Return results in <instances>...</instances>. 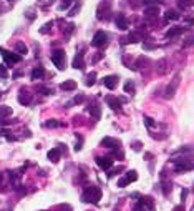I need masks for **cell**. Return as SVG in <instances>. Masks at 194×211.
Here are the masks:
<instances>
[{"mask_svg":"<svg viewBox=\"0 0 194 211\" xmlns=\"http://www.w3.org/2000/svg\"><path fill=\"white\" fill-rule=\"evenodd\" d=\"M81 199L85 203H98L101 199V190L98 186H88L85 193L81 194Z\"/></svg>","mask_w":194,"mask_h":211,"instance_id":"1","label":"cell"},{"mask_svg":"<svg viewBox=\"0 0 194 211\" xmlns=\"http://www.w3.org/2000/svg\"><path fill=\"white\" fill-rule=\"evenodd\" d=\"M51 62L55 63V67L58 68V70H63L65 67H67V53H65L63 50H53L51 52Z\"/></svg>","mask_w":194,"mask_h":211,"instance_id":"2","label":"cell"},{"mask_svg":"<svg viewBox=\"0 0 194 211\" xmlns=\"http://www.w3.org/2000/svg\"><path fill=\"white\" fill-rule=\"evenodd\" d=\"M179 83H181V75L177 73V75L174 76L173 80H171V83L166 87L164 97H166V98H173V97H174V93H176V90H177V87H179Z\"/></svg>","mask_w":194,"mask_h":211,"instance_id":"3","label":"cell"},{"mask_svg":"<svg viewBox=\"0 0 194 211\" xmlns=\"http://www.w3.org/2000/svg\"><path fill=\"white\" fill-rule=\"evenodd\" d=\"M106 43H108V35L105 33V32H96L95 33V37H93V45L95 47H105Z\"/></svg>","mask_w":194,"mask_h":211,"instance_id":"4","label":"cell"},{"mask_svg":"<svg viewBox=\"0 0 194 211\" xmlns=\"http://www.w3.org/2000/svg\"><path fill=\"white\" fill-rule=\"evenodd\" d=\"M0 52H2L5 62H7L9 65H13V63H18V62H20V55H15V53H12V52H7L5 48H2Z\"/></svg>","mask_w":194,"mask_h":211,"instance_id":"5","label":"cell"},{"mask_svg":"<svg viewBox=\"0 0 194 211\" xmlns=\"http://www.w3.org/2000/svg\"><path fill=\"white\" fill-rule=\"evenodd\" d=\"M136 180H138V173H136V171H128L126 176L121 178V180L118 181V186H121V188H123V186L130 185L131 181H136Z\"/></svg>","mask_w":194,"mask_h":211,"instance_id":"6","label":"cell"},{"mask_svg":"<svg viewBox=\"0 0 194 211\" xmlns=\"http://www.w3.org/2000/svg\"><path fill=\"white\" fill-rule=\"evenodd\" d=\"M96 163L101 170H108V168H111V165H113V160L108 158V156H96Z\"/></svg>","mask_w":194,"mask_h":211,"instance_id":"7","label":"cell"},{"mask_svg":"<svg viewBox=\"0 0 194 211\" xmlns=\"http://www.w3.org/2000/svg\"><path fill=\"white\" fill-rule=\"evenodd\" d=\"M101 146H106V148H119L121 143H119V140L116 138H110V136H105L101 140Z\"/></svg>","mask_w":194,"mask_h":211,"instance_id":"8","label":"cell"},{"mask_svg":"<svg viewBox=\"0 0 194 211\" xmlns=\"http://www.w3.org/2000/svg\"><path fill=\"white\" fill-rule=\"evenodd\" d=\"M103 83H105V87H106V88L114 90V88H116V85H118V76H116V75L105 76V80H103Z\"/></svg>","mask_w":194,"mask_h":211,"instance_id":"9","label":"cell"},{"mask_svg":"<svg viewBox=\"0 0 194 211\" xmlns=\"http://www.w3.org/2000/svg\"><path fill=\"white\" fill-rule=\"evenodd\" d=\"M114 23H116V27H118L119 30H126L128 28V18L123 15V13H118L116 15V18H114Z\"/></svg>","mask_w":194,"mask_h":211,"instance_id":"10","label":"cell"},{"mask_svg":"<svg viewBox=\"0 0 194 211\" xmlns=\"http://www.w3.org/2000/svg\"><path fill=\"white\" fill-rule=\"evenodd\" d=\"M105 101L108 103L110 108H113V110H119V106H121V101H119L116 97H113V95H108V97L105 98Z\"/></svg>","mask_w":194,"mask_h":211,"instance_id":"11","label":"cell"},{"mask_svg":"<svg viewBox=\"0 0 194 211\" xmlns=\"http://www.w3.org/2000/svg\"><path fill=\"white\" fill-rule=\"evenodd\" d=\"M73 68H76V70H83V68H85L83 53H78V55L73 58Z\"/></svg>","mask_w":194,"mask_h":211,"instance_id":"12","label":"cell"},{"mask_svg":"<svg viewBox=\"0 0 194 211\" xmlns=\"http://www.w3.org/2000/svg\"><path fill=\"white\" fill-rule=\"evenodd\" d=\"M18 101H20L22 105H28L30 101H32V95H30L27 90H23L22 88V92H20V97H18Z\"/></svg>","mask_w":194,"mask_h":211,"instance_id":"13","label":"cell"},{"mask_svg":"<svg viewBox=\"0 0 194 211\" xmlns=\"http://www.w3.org/2000/svg\"><path fill=\"white\" fill-rule=\"evenodd\" d=\"M60 88L65 90V92H72V90L76 88V81L75 80H65L63 83L60 85Z\"/></svg>","mask_w":194,"mask_h":211,"instance_id":"14","label":"cell"},{"mask_svg":"<svg viewBox=\"0 0 194 211\" xmlns=\"http://www.w3.org/2000/svg\"><path fill=\"white\" fill-rule=\"evenodd\" d=\"M144 38V33L143 32H138V30H135V32H131L130 37H128V42H141Z\"/></svg>","mask_w":194,"mask_h":211,"instance_id":"15","label":"cell"},{"mask_svg":"<svg viewBox=\"0 0 194 211\" xmlns=\"http://www.w3.org/2000/svg\"><path fill=\"white\" fill-rule=\"evenodd\" d=\"M184 30H186L184 27H174V28H171V30H168V32H166V37L171 38V37H176V35H181Z\"/></svg>","mask_w":194,"mask_h":211,"instance_id":"16","label":"cell"},{"mask_svg":"<svg viewBox=\"0 0 194 211\" xmlns=\"http://www.w3.org/2000/svg\"><path fill=\"white\" fill-rule=\"evenodd\" d=\"M43 75H45V68L43 67H37L33 72H32V78H33V80H40V78H43Z\"/></svg>","mask_w":194,"mask_h":211,"instance_id":"17","label":"cell"},{"mask_svg":"<svg viewBox=\"0 0 194 211\" xmlns=\"http://www.w3.org/2000/svg\"><path fill=\"white\" fill-rule=\"evenodd\" d=\"M48 158H50L53 163H56V161L60 160V151H58V148H53V150H50V151H48Z\"/></svg>","mask_w":194,"mask_h":211,"instance_id":"18","label":"cell"},{"mask_svg":"<svg viewBox=\"0 0 194 211\" xmlns=\"http://www.w3.org/2000/svg\"><path fill=\"white\" fill-rule=\"evenodd\" d=\"M144 13H146V17H158L159 7H148V9L144 10Z\"/></svg>","mask_w":194,"mask_h":211,"instance_id":"19","label":"cell"},{"mask_svg":"<svg viewBox=\"0 0 194 211\" xmlns=\"http://www.w3.org/2000/svg\"><path fill=\"white\" fill-rule=\"evenodd\" d=\"M146 65H149V58H146V57H139V58L136 60L135 67L136 68H143V67H146Z\"/></svg>","mask_w":194,"mask_h":211,"instance_id":"20","label":"cell"},{"mask_svg":"<svg viewBox=\"0 0 194 211\" xmlns=\"http://www.w3.org/2000/svg\"><path fill=\"white\" fill-rule=\"evenodd\" d=\"M90 113H91V116L95 120H100V116H101V110H100V106H91V108H90Z\"/></svg>","mask_w":194,"mask_h":211,"instance_id":"21","label":"cell"},{"mask_svg":"<svg viewBox=\"0 0 194 211\" xmlns=\"http://www.w3.org/2000/svg\"><path fill=\"white\" fill-rule=\"evenodd\" d=\"M9 115H12V108H10V106H2V108H0V118L9 116Z\"/></svg>","mask_w":194,"mask_h":211,"instance_id":"22","label":"cell"},{"mask_svg":"<svg viewBox=\"0 0 194 211\" xmlns=\"http://www.w3.org/2000/svg\"><path fill=\"white\" fill-rule=\"evenodd\" d=\"M166 18H168V20H177V18H179V13L174 12V10H168V12H166Z\"/></svg>","mask_w":194,"mask_h":211,"instance_id":"23","label":"cell"},{"mask_svg":"<svg viewBox=\"0 0 194 211\" xmlns=\"http://www.w3.org/2000/svg\"><path fill=\"white\" fill-rule=\"evenodd\" d=\"M177 4H179L181 9H189L191 5H194V0H179Z\"/></svg>","mask_w":194,"mask_h":211,"instance_id":"24","label":"cell"},{"mask_svg":"<svg viewBox=\"0 0 194 211\" xmlns=\"http://www.w3.org/2000/svg\"><path fill=\"white\" fill-rule=\"evenodd\" d=\"M125 92L130 93V95H133V93H135V83H133V81H128V83H125Z\"/></svg>","mask_w":194,"mask_h":211,"instance_id":"25","label":"cell"},{"mask_svg":"<svg viewBox=\"0 0 194 211\" xmlns=\"http://www.w3.org/2000/svg\"><path fill=\"white\" fill-rule=\"evenodd\" d=\"M37 92H42L43 95H50V93H51V88H48V87H43V85H37Z\"/></svg>","mask_w":194,"mask_h":211,"instance_id":"26","label":"cell"},{"mask_svg":"<svg viewBox=\"0 0 194 211\" xmlns=\"http://www.w3.org/2000/svg\"><path fill=\"white\" fill-rule=\"evenodd\" d=\"M158 72H159V73H164L166 72V60L164 58L158 62Z\"/></svg>","mask_w":194,"mask_h":211,"instance_id":"27","label":"cell"},{"mask_svg":"<svg viewBox=\"0 0 194 211\" xmlns=\"http://www.w3.org/2000/svg\"><path fill=\"white\" fill-rule=\"evenodd\" d=\"M15 48H17V52H20L22 55H25V53H27V45H25V43L18 42V43H17V47H15Z\"/></svg>","mask_w":194,"mask_h":211,"instance_id":"28","label":"cell"},{"mask_svg":"<svg viewBox=\"0 0 194 211\" xmlns=\"http://www.w3.org/2000/svg\"><path fill=\"white\" fill-rule=\"evenodd\" d=\"M95 78H96V73H95V72H91L88 76H86V81H85V83H86V85L90 87V85H93V83H95Z\"/></svg>","mask_w":194,"mask_h":211,"instance_id":"29","label":"cell"},{"mask_svg":"<svg viewBox=\"0 0 194 211\" xmlns=\"http://www.w3.org/2000/svg\"><path fill=\"white\" fill-rule=\"evenodd\" d=\"M171 190H173V185H171V183H163V193L164 194H169Z\"/></svg>","mask_w":194,"mask_h":211,"instance_id":"30","label":"cell"},{"mask_svg":"<svg viewBox=\"0 0 194 211\" xmlns=\"http://www.w3.org/2000/svg\"><path fill=\"white\" fill-rule=\"evenodd\" d=\"M144 123H146L148 127H156V122L153 118H149V116H144Z\"/></svg>","mask_w":194,"mask_h":211,"instance_id":"31","label":"cell"},{"mask_svg":"<svg viewBox=\"0 0 194 211\" xmlns=\"http://www.w3.org/2000/svg\"><path fill=\"white\" fill-rule=\"evenodd\" d=\"M7 75H9V73H7L5 65H0V76H2V78H7Z\"/></svg>","mask_w":194,"mask_h":211,"instance_id":"32","label":"cell"},{"mask_svg":"<svg viewBox=\"0 0 194 211\" xmlns=\"http://www.w3.org/2000/svg\"><path fill=\"white\" fill-rule=\"evenodd\" d=\"M141 146H143L141 141H135V143H133V150H135V151H141Z\"/></svg>","mask_w":194,"mask_h":211,"instance_id":"33","label":"cell"},{"mask_svg":"<svg viewBox=\"0 0 194 211\" xmlns=\"http://www.w3.org/2000/svg\"><path fill=\"white\" fill-rule=\"evenodd\" d=\"M46 127H62V123L55 122V120H50V122H46Z\"/></svg>","mask_w":194,"mask_h":211,"instance_id":"34","label":"cell"},{"mask_svg":"<svg viewBox=\"0 0 194 211\" xmlns=\"http://www.w3.org/2000/svg\"><path fill=\"white\" fill-rule=\"evenodd\" d=\"M73 101H75V103H83V101H85V97H83V95H80V97H75V100H73Z\"/></svg>","mask_w":194,"mask_h":211,"instance_id":"35","label":"cell"},{"mask_svg":"<svg viewBox=\"0 0 194 211\" xmlns=\"http://www.w3.org/2000/svg\"><path fill=\"white\" fill-rule=\"evenodd\" d=\"M50 27H53V23H46V25L43 27V28L40 30V32H42V33H46V32H48V28H50Z\"/></svg>","mask_w":194,"mask_h":211,"instance_id":"36","label":"cell"},{"mask_svg":"<svg viewBox=\"0 0 194 211\" xmlns=\"http://www.w3.org/2000/svg\"><path fill=\"white\" fill-rule=\"evenodd\" d=\"M58 211H72V208L68 206V204H63V206H60Z\"/></svg>","mask_w":194,"mask_h":211,"instance_id":"37","label":"cell"},{"mask_svg":"<svg viewBox=\"0 0 194 211\" xmlns=\"http://www.w3.org/2000/svg\"><path fill=\"white\" fill-rule=\"evenodd\" d=\"M173 211H184V206H182V204H179V206H176Z\"/></svg>","mask_w":194,"mask_h":211,"instance_id":"38","label":"cell"},{"mask_svg":"<svg viewBox=\"0 0 194 211\" xmlns=\"http://www.w3.org/2000/svg\"><path fill=\"white\" fill-rule=\"evenodd\" d=\"M186 194H187V190H182V193H181V198H182V199L186 198Z\"/></svg>","mask_w":194,"mask_h":211,"instance_id":"39","label":"cell"},{"mask_svg":"<svg viewBox=\"0 0 194 211\" xmlns=\"http://www.w3.org/2000/svg\"><path fill=\"white\" fill-rule=\"evenodd\" d=\"M144 158H146V160H149V158H153V155H151V153H146V155H144Z\"/></svg>","mask_w":194,"mask_h":211,"instance_id":"40","label":"cell"}]
</instances>
